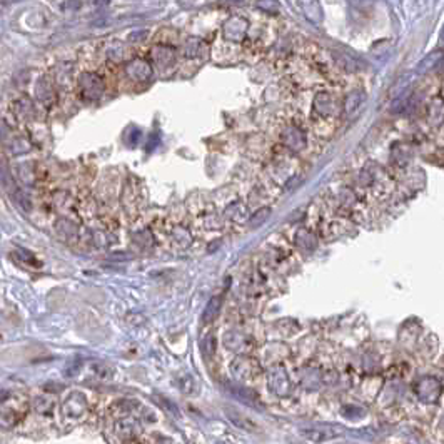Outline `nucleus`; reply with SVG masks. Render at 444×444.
I'll return each instance as SVG.
<instances>
[{"instance_id":"f257e3e1","label":"nucleus","mask_w":444,"mask_h":444,"mask_svg":"<svg viewBox=\"0 0 444 444\" xmlns=\"http://www.w3.org/2000/svg\"><path fill=\"white\" fill-rule=\"evenodd\" d=\"M246 32H247V22L240 17H232L224 25V35L234 42L242 40Z\"/></svg>"},{"instance_id":"f03ea898","label":"nucleus","mask_w":444,"mask_h":444,"mask_svg":"<svg viewBox=\"0 0 444 444\" xmlns=\"http://www.w3.org/2000/svg\"><path fill=\"white\" fill-rule=\"evenodd\" d=\"M220 304H222L220 296L211 297V301H209L207 306H206L204 317H202V319H204V322H211L212 319H215V316H217L219 310H220Z\"/></svg>"},{"instance_id":"7ed1b4c3","label":"nucleus","mask_w":444,"mask_h":444,"mask_svg":"<svg viewBox=\"0 0 444 444\" xmlns=\"http://www.w3.org/2000/svg\"><path fill=\"white\" fill-rule=\"evenodd\" d=\"M363 102H364V95L361 92L349 94L347 99H346V112L347 114H354L361 105H363Z\"/></svg>"},{"instance_id":"20e7f679","label":"nucleus","mask_w":444,"mask_h":444,"mask_svg":"<svg viewBox=\"0 0 444 444\" xmlns=\"http://www.w3.org/2000/svg\"><path fill=\"white\" fill-rule=\"evenodd\" d=\"M18 416L14 411L9 409H0V428H12L17 423Z\"/></svg>"},{"instance_id":"39448f33","label":"nucleus","mask_w":444,"mask_h":444,"mask_svg":"<svg viewBox=\"0 0 444 444\" xmlns=\"http://www.w3.org/2000/svg\"><path fill=\"white\" fill-rule=\"evenodd\" d=\"M269 215H271V209H268V207L261 209V211L256 212V214H254L252 217L249 219V226H251V227H257V226H261L262 222H265V219H268Z\"/></svg>"},{"instance_id":"423d86ee","label":"nucleus","mask_w":444,"mask_h":444,"mask_svg":"<svg viewBox=\"0 0 444 444\" xmlns=\"http://www.w3.org/2000/svg\"><path fill=\"white\" fill-rule=\"evenodd\" d=\"M257 7L261 10H264V12H268V14H276V12H279L277 0H259Z\"/></svg>"},{"instance_id":"0eeeda50","label":"nucleus","mask_w":444,"mask_h":444,"mask_svg":"<svg viewBox=\"0 0 444 444\" xmlns=\"http://www.w3.org/2000/svg\"><path fill=\"white\" fill-rule=\"evenodd\" d=\"M206 342L209 344V347H206V352L209 354V356H211V354L214 352V344H215V341H214L212 336H209V338L206 339Z\"/></svg>"},{"instance_id":"6e6552de","label":"nucleus","mask_w":444,"mask_h":444,"mask_svg":"<svg viewBox=\"0 0 444 444\" xmlns=\"http://www.w3.org/2000/svg\"><path fill=\"white\" fill-rule=\"evenodd\" d=\"M222 2H224V4H234V5H239V4H242L244 0H222Z\"/></svg>"}]
</instances>
